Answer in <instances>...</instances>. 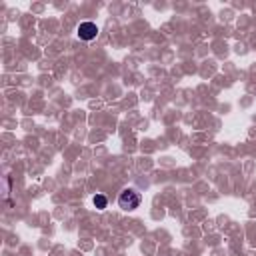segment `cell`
I'll return each mask as SVG.
<instances>
[{
    "mask_svg": "<svg viewBox=\"0 0 256 256\" xmlns=\"http://www.w3.org/2000/svg\"><path fill=\"white\" fill-rule=\"evenodd\" d=\"M140 202H142V196H140V192H136L134 188H124V190L120 192V196H118V206H120L122 210H126V212L136 210V208L140 206Z\"/></svg>",
    "mask_w": 256,
    "mask_h": 256,
    "instance_id": "obj_1",
    "label": "cell"
},
{
    "mask_svg": "<svg viewBox=\"0 0 256 256\" xmlns=\"http://www.w3.org/2000/svg\"><path fill=\"white\" fill-rule=\"evenodd\" d=\"M76 34H78L80 40L90 42V40H94L98 36V26L94 22H80L78 28H76Z\"/></svg>",
    "mask_w": 256,
    "mask_h": 256,
    "instance_id": "obj_2",
    "label": "cell"
},
{
    "mask_svg": "<svg viewBox=\"0 0 256 256\" xmlns=\"http://www.w3.org/2000/svg\"><path fill=\"white\" fill-rule=\"evenodd\" d=\"M92 202H94V206H96L98 210H104V208L108 206V198H106L104 194H96V196L92 198Z\"/></svg>",
    "mask_w": 256,
    "mask_h": 256,
    "instance_id": "obj_3",
    "label": "cell"
}]
</instances>
